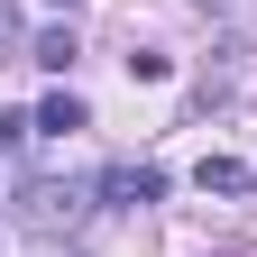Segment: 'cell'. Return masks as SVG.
Returning <instances> with one entry per match:
<instances>
[{
  "label": "cell",
  "mask_w": 257,
  "mask_h": 257,
  "mask_svg": "<svg viewBox=\"0 0 257 257\" xmlns=\"http://www.w3.org/2000/svg\"><path fill=\"white\" fill-rule=\"evenodd\" d=\"M28 128H37V110H10V119H0V156H10V147L28 138Z\"/></svg>",
  "instance_id": "cell-8"
},
{
  "label": "cell",
  "mask_w": 257,
  "mask_h": 257,
  "mask_svg": "<svg viewBox=\"0 0 257 257\" xmlns=\"http://www.w3.org/2000/svg\"><path fill=\"white\" fill-rule=\"evenodd\" d=\"M28 55V37H19V0H0V64H19Z\"/></svg>",
  "instance_id": "cell-6"
},
{
  "label": "cell",
  "mask_w": 257,
  "mask_h": 257,
  "mask_svg": "<svg viewBox=\"0 0 257 257\" xmlns=\"http://www.w3.org/2000/svg\"><path fill=\"white\" fill-rule=\"evenodd\" d=\"M193 184H202V193H230V202H239V193H248L257 175L239 166V156H202V175H193Z\"/></svg>",
  "instance_id": "cell-4"
},
{
  "label": "cell",
  "mask_w": 257,
  "mask_h": 257,
  "mask_svg": "<svg viewBox=\"0 0 257 257\" xmlns=\"http://www.w3.org/2000/svg\"><path fill=\"white\" fill-rule=\"evenodd\" d=\"M37 128H46V138H74V128H92V110L74 101V92H46V101H37Z\"/></svg>",
  "instance_id": "cell-3"
},
{
  "label": "cell",
  "mask_w": 257,
  "mask_h": 257,
  "mask_svg": "<svg viewBox=\"0 0 257 257\" xmlns=\"http://www.w3.org/2000/svg\"><path fill=\"white\" fill-rule=\"evenodd\" d=\"M28 64H46V74H64V64H74V28H46V37H28Z\"/></svg>",
  "instance_id": "cell-5"
},
{
  "label": "cell",
  "mask_w": 257,
  "mask_h": 257,
  "mask_svg": "<svg viewBox=\"0 0 257 257\" xmlns=\"http://www.w3.org/2000/svg\"><path fill=\"white\" fill-rule=\"evenodd\" d=\"M128 74H138V83H166V74H175V55H156V46H138V55H128Z\"/></svg>",
  "instance_id": "cell-7"
},
{
  "label": "cell",
  "mask_w": 257,
  "mask_h": 257,
  "mask_svg": "<svg viewBox=\"0 0 257 257\" xmlns=\"http://www.w3.org/2000/svg\"><path fill=\"white\" fill-rule=\"evenodd\" d=\"M101 193H110V202H166V166H147V156H138V166H110Z\"/></svg>",
  "instance_id": "cell-1"
},
{
  "label": "cell",
  "mask_w": 257,
  "mask_h": 257,
  "mask_svg": "<svg viewBox=\"0 0 257 257\" xmlns=\"http://www.w3.org/2000/svg\"><path fill=\"white\" fill-rule=\"evenodd\" d=\"M74 202H83L74 184H28V220H37V230H55V220H74Z\"/></svg>",
  "instance_id": "cell-2"
}]
</instances>
